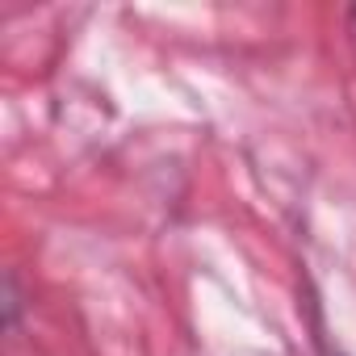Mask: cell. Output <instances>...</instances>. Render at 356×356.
I'll return each instance as SVG.
<instances>
[{
    "label": "cell",
    "instance_id": "1",
    "mask_svg": "<svg viewBox=\"0 0 356 356\" xmlns=\"http://www.w3.org/2000/svg\"><path fill=\"white\" fill-rule=\"evenodd\" d=\"M352 22H356V9H352Z\"/></svg>",
    "mask_w": 356,
    "mask_h": 356
}]
</instances>
